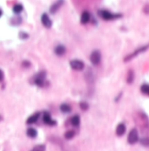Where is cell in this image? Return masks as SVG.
I'll return each instance as SVG.
<instances>
[{
  "instance_id": "cell-1",
  "label": "cell",
  "mask_w": 149,
  "mask_h": 151,
  "mask_svg": "<svg viewBox=\"0 0 149 151\" xmlns=\"http://www.w3.org/2000/svg\"><path fill=\"white\" fill-rule=\"evenodd\" d=\"M138 140H139V133L136 128H132L128 134L127 141L130 144H134L138 142Z\"/></svg>"
},
{
  "instance_id": "cell-2",
  "label": "cell",
  "mask_w": 149,
  "mask_h": 151,
  "mask_svg": "<svg viewBox=\"0 0 149 151\" xmlns=\"http://www.w3.org/2000/svg\"><path fill=\"white\" fill-rule=\"evenodd\" d=\"M90 62L95 65V66H97L100 63L101 61V53L99 51H93L90 54Z\"/></svg>"
},
{
  "instance_id": "cell-3",
  "label": "cell",
  "mask_w": 149,
  "mask_h": 151,
  "mask_svg": "<svg viewBox=\"0 0 149 151\" xmlns=\"http://www.w3.org/2000/svg\"><path fill=\"white\" fill-rule=\"evenodd\" d=\"M45 78H46V73L39 72L34 77V83L39 87H42L44 85V82H45Z\"/></svg>"
},
{
  "instance_id": "cell-4",
  "label": "cell",
  "mask_w": 149,
  "mask_h": 151,
  "mask_svg": "<svg viewBox=\"0 0 149 151\" xmlns=\"http://www.w3.org/2000/svg\"><path fill=\"white\" fill-rule=\"evenodd\" d=\"M99 14L104 20H112V19H115L120 17V15L112 14V13H111L110 11H100Z\"/></svg>"
},
{
  "instance_id": "cell-5",
  "label": "cell",
  "mask_w": 149,
  "mask_h": 151,
  "mask_svg": "<svg viewBox=\"0 0 149 151\" xmlns=\"http://www.w3.org/2000/svg\"><path fill=\"white\" fill-rule=\"evenodd\" d=\"M70 66L76 71H82L84 68V64L80 60H73L70 61Z\"/></svg>"
},
{
  "instance_id": "cell-6",
  "label": "cell",
  "mask_w": 149,
  "mask_h": 151,
  "mask_svg": "<svg viewBox=\"0 0 149 151\" xmlns=\"http://www.w3.org/2000/svg\"><path fill=\"white\" fill-rule=\"evenodd\" d=\"M149 47V45H146V46H141V47H140V48H138L136 51L135 52H133L132 53H131L130 55H128L126 59H125V60L126 61H128V60H132V58H134V57H136L138 54H140V53H141V52H143L144 51H146L147 48Z\"/></svg>"
},
{
  "instance_id": "cell-7",
  "label": "cell",
  "mask_w": 149,
  "mask_h": 151,
  "mask_svg": "<svg viewBox=\"0 0 149 151\" xmlns=\"http://www.w3.org/2000/svg\"><path fill=\"white\" fill-rule=\"evenodd\" d=\"M41 23L42 25L47 27V28H50V27L52 26V21L51 19H49L48 15L47 14V13H43L42 16H41Z\"/></svg>"
},
{
  "instance_id": "cell-8",
  "label": "cell",
  "mask_w": 149,
  "mask_h": 151,
  "mask_svg": "<svg viewBox=\"0 0 149 151\" xmlns=\"http://www.w3.org/2000/svg\"><path fill=\"white\" fill-rule=\"evenodd\" d=\"M43 121L46 123L47 125H50V126H53L56 124V122L55 121H53L52 118H51V115L49 113L47 112H45L44 115H43Z\"/></svg>"
},
{
  "instance_id": "cell-9",
  "label": "cell",
  "mask_w": 149,
  "mask_h": 151,
  "mask_svg": "<svg viewBox=\"0 0 149 151\" xmlns=\"http://www.w3.org/2000/svg\"><path fill=\"white\" fill-rule=\"evenodd\" d=\"M62 4H63V0H58L57 2H55V4H53L51 7H50V11H51V13H55L58 10H59V8L62 5Z\"/></svg>"
},
{
  "instance_id": "cell-10",
  "label": "cell",
  "mask_w": 149,
  "mask_h": 151,
  "mask_svg": "<svg viewBox=\"0 0 149 151\" xmlns=\"http://www.w3.org/2000/svg\"><path fill=\"white\" fill-rule=\"evenodd\" d=\"M126 133V126L124 123H119L116 128V134L118 136H122Z\"/></svg>"
},
{
  "instance_id": "cell-11",
  "label": "cell",
  "mask_w": 149,
  "mask_h": 151,
  "mask_svg": "<svg viewBox=\"0 0 149 151\" xmlns=\"http://www.w3.org/2000/svg\"><path fill=\"white\" fill-rule=\"evenodd\" d=\"M39 115H40V114H39V112L33 114V115H31V116L27 119V121H26V123H27V124H33V123H35V122L39 120Z\"/></svg>"
},
{
  "instance_id": "cell-12",
  "label": "cell",
  "mask_w": 149,
  "mask_h": 151,
  "mask_svg": "<svg viewBox=\"0 0 149 151\" xmlns=\"http://www.w3.org/2000/svg\"><path fill=\"white\" fill-rule=\"evenodd\" d=\"M90 19V15L88 11H84L82 16H81V23L82 24H87Z\"/></svg>"
},
{
  "instance_id": "cell-13",
  "label": "cell",
  "mask_w": 149,
  "mask_h": 151,
  "mask_svg": "<svg viewBox=\"0 0 149 151\" xmlns=\"http://www.w3.org/2000/svg\"><path fill=\"white\" fill-rule=\"evenodd\" d=\"M55 52L57 54L58 56H61V55H63V54L66 52V48H65V46H63L61 45H59V46H57L55 47Z\"/></svg>"
},
{
  "instance_id": "cell-14",
  "label": "cell",
  "mask_w": 149,
  "mask_h": 151,
  "mask_svg": "<svg viewBox=\"0 0 149 151\" xmlns=\"http://www.w3.org/2000/svg\"><path fill=\"white\" fill-rule=\"evenodd\" d=\"M37 130L33 128H29L27 130H26V134H27L31 138H35L37 136Z\"/></svg>"
},
{
  "instance_id": "cell-15",
  "label": "cell",
  "mask_w": 149,
  "mask_h": 151,
  "mask_svg": "<svg viewBox=\"0 0 149 151\" xmlns=\"http://www.w3.org/2000/svg\"><path fill=\"white\" fill-rule=\"evenodd\" d=\"M60 109H61V111L62 112V113H69L70 111H71V107H70V106L69 105V104H66V103H63V104H61V107H60Z\"/></svg>"
},
{
  "instance_id": "cell-16",
  "label": "cell",
  "mask_w": 149,
  "mask_h": 151,
  "mask_svg": "<svg viewBox=\"0 0 149 151\" xmlns=\"http://www.w3.org/2000/svg\"><path fill=\"white\" fill-rule=\"evenodd\" d=\"M71 124L74 127H77L80 125V116L79 115H74L71 118Z\"/></svg>"
},
{
  "instance_id": "cell-17",
  "label": "cell",
  "mask_w": 149,
  "mask_h": 151,
  "mask_svg": "<svg viewBox=\"0 0 149 151\" xmlns=\"http://www.w3.org/2000/svg\"><path fill=\"white\" fill-rule=\"evenodd\" d=\"M46 150V146L44 144H39L33 147L31 151H45Z\"/></svg>"
},
{
  "instance_id": "cell-18",
  "label": "cell",
  "mask_w": 149,
  "mask_h": 151,
  "mask_svg": "<svg viewBox=\"0 0 149 151\" xmlns=\"http://www.w3.org/2000/svg\"><path fill=\"white\" fill-rule=\"evenodd\" d=\"M75 136V131L73 130H69V131H67L64 134V137L67 139V140H70L72 139L73 137Z\"/></svg>"
},
{
  "instance_id": "cell-19",
  "label": "cell",
  "mask_w": 149,
  "mask_h": 151,
  "mask_svg": "<svg viewBox=\"0 0 149 151\" xmlns=\"http://www.w3.org/2000/svg\"><path fill=\"white\" fill-rule=\"evenodd\" d=\"M12 10H13V12H14V13H16V14H19V13H20L23 11V6H22V5L18 4V5L13 6Z\"/></svg>"
},
{
  "instance_id": "cell-20",
  "label": "cell",
  "mask_w": 149,
  "mask_h": 151,
  "mask_svg": "<svg viewBox=\"0 0 149 151\" xmlns=\"http://www.w3.org/2000/svg\"><path fill=\"white\" fill-rule=\"evenodd\" d=\"M133 79H134V74H133V72L132 71V70H130L129 72H128V74H127V82L129 84H131L132 82V80H133Z\"/></svg>"
},
{
  "instance_id": "cell-21",
  "label": "cell",
  "mask_w": 149,
  "mask_h": 151,
  "mask_svg": "<svg viewBox=\"0 0 149 151\" xmlns=\"http://www.w3.org/2000/svg\"><path fill=\"white\" fill-rule=\"evenodd\" d=\"M62 150H63V151H77V150L76 149V148H74V147L70 146V145H66V144L63 145Z\"/></svg>"
},
{
  "instance_id": "cell-22",
  "label": "cell",
  "mask_w": 149,
  "mask_h": 151,
  "mask_svg": "<svg viewBox=\"0 0 149 151\" xmlns=\"http://www.w3.org/2000/svg\"><path fill=\"white\" fill-rule=\"evenodd\" d=\"M141 92L145 94H148L149 95V85L147 84H144L141 87Z\"/></svg>"
},
{
  "instance_id": "cell-23",
  "label": "cell",
  "mask_w": 149,
  "mask_h": 151,
  "mask_svg": "<svg viewBox=\"0 0 149 151\" xmlns=\"http://www.w3.org/2000/svg\"><path fill=\"white\" fill-rule=\"evenodd\" d=\"M140 142H141L142 145H144L146 147H148L149 146V138H142Z\"/></svg>"
},
{
  "instance_id": "cell-24",
  "label": "cell",
  "mask_w": 149,
  "mask_h": 151,
  "mask_svg": "<svg viewBox=\"0 0 149 151\" xmlns=\"http://www.w3.org/2000/svg\"><path fill=\"white\" fill-rule=\"evenodd\" d=\"M80 107L83 109V110H87L88 107H89V105L86 103V102H81L80 104Z\"/></svg>"
},
{
  "instance_id": "cell-25",
  "label": "cell",
  "mask_w": 149,
  "mask_h": 151,
  "mask_svg": "<svg viewBox=\"0 0 149 151\" xmlns=\"http://www.w3.org/2000/svg\"><path fill=\"white\" fill-rule=\"evenodd\" d=\"M19 38H22V39H25V38H28V35L26 34V33H25V32H20Z\"/></svg>"
},
{
  "instance_id": "cell-26",
  "label": "cell",
  "mask_w": 149,
  "mask_h": 151,
  "mask_svg": "<svg viewBox=\"0 0 149 151\" xmlns=\"http://www.w3.org/2000/svg\"><path fill=\"white\" fill-rule=\"evenodd\" d=\"M4 73H3V71L0 69V81H2L3 79H4Z\"/></svg>"
},
{
  "instance_id": "cell-27",
  "label": "cell",
  "mask_w": 149,
  "mask_h": 151,
  "mask_svg": "<svg viewBox=\"0 0 149 151\" xmlns=\"http://www.w3.org/2000/svg\"><path fill=\"white\" fill-rule=\"evenodd\" d=\"M2 14H3V12H2V10H1V9H0V17H1V16H2Z\"/></svg>"
},
{
  "instance_id": "cell-28",
  "label": "cell",
  "mask_w": 149,
  "mask_h": 151,
  "mask_svg": "<svg viewBox=\"0 0 149 151\" xmlns=\"http://www.w3.org/2000/svg\"><path fill=\"white\" fill-rule=\"evenodd\" d=\"M3 120V117L1 116V115H0V121H2Z\"/></svg>"
}]
</instances>
